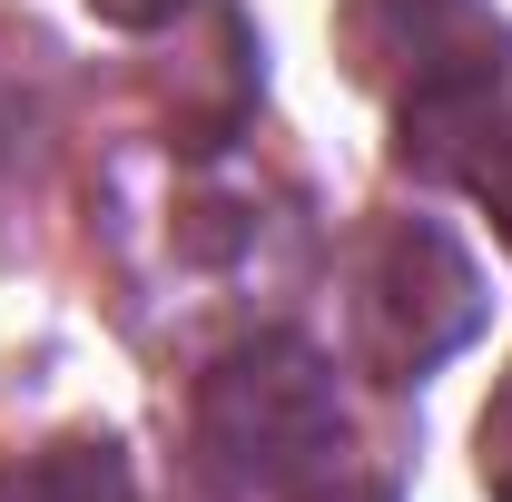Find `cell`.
<instances>
[{"mask_svg": "<svg viewBox=\"0 0 512 502\" xmlns=\"http://www.w3.org/2000/svg\"><path fill=\"white\" fill-rule=\"evenodd\" d=\"M473 266L453 247L444 227H414V217H394L365 237V266H355V345H365V365L384 384H414L424 365H444L453 345L473 335Z\"/></svg>", "mask_w": 512, "mask_h": 502, "instance_id": "cell-1", "label": "cell"}, {"mask_svg": "<svg viewBox=\"0 0 512 502\" xmlns=\"http://www.w3.org/2000/svg\"><path fill=\"white\" fill-rule=\"evenodd\" d=\"M207 443L237 483H296L345 443L335 375L306 345H247L207 375Z\"/></svg>", "mask_w": 512, "mask_h": 502, "instance_id": "cell-2", "label": "cell"}, {"mask_svg": "<svg viewBox=\"0 0 512 502\" xmlns=\"http://www.w3.org/2000/svg\"><path fill=\"white\" fill-rule=\"evenodd\" d=\"M0 502H128L119 443H40L0 473Z\"/></svg>", "mask_w": 512, "mask_h": 502, "instance_id": "cell-3", "label": "cell"}, {"mask_svg": "<svg viewBox=\"0 0 512 502\" xmlns=\"http://www.w3.org/2000/svg\"><path fill=\"white\" fill-rule=\"evenodd\" d=\"M483 483L512 502V384L493 394V414H483Z\"/></svg>", "mask_w": 512, "mask_h": 502, "instance_id": "cell-4", "label": "cell"}, {"mask_svg": "<svg viewBox=\"0 0 512 502\" xmlns=\"http://www.w3.org/2000/svg\"><path fill=\"white\" fill-rule=\"evenodd\" d=\"M99 20H119V30H158V20H178V0H89Z\"/></svg>", "mask_w": 512, "mask_h": 502, "instance_id": "cell-5", "label": "cell"}]
</instances>
